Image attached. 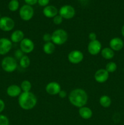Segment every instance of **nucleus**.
I'll return each instance as SVG.
<instances>
[{
	"mask_svg": "<svg viewBox=\"0 0 124 125\" xmlns=\"http://www.w3.org/2000/svg\"><path fill=\"white\" fill-rule=\"evenodd\" d=\"M68 98L72 105L80 108L85 106V105L87 104L88 96L87 93L83 89H75L71 92Z\"/></svg>",
	"mask_w": 124,
	"mask_h": 125,
	"instance_id": "f257e3e1",
	"label": "nucleus"
},
{
	"mask_svg": "<svg viewBox=\"0 0 124 125\" xmlns=\"http://www.w3.org/2000/svg\"><path fill=\"white\" fill-rule=\"evenodd\" d=\"M18 104L21 109L24 110H31L37 103L36 96L30 92H22L18 96Z\"/></svg>",
	"mask_w": 124,
	"mask_h": 125,
	"instance_id": "f03ea898",
	"label": "nucleus"
},
{
	"mask_svg": "<svg viewBox=\"0 0 124 125\" xmlns=\"http://www.w3.org/2000/svg\"><path fill=\"white\" fill-rule=\"evenodd\" d=\"M68 39V34L65 30L58 29L52 34V42L57 45H62L65 43Z\"/></svg>",
	"mask_w": 124,
	"mask_h": 125,
	"instance_id": "7ed1b4c3",
	"label": "nucleus"
},
{
	"mask_svg": "<svg viewBox=\"0 0 124 125\" xmlns=\"http://www.w3.org/2000/svg\"><path fill=\"white\" fill-rule=\"evenodd\" d=\"M1 67L6 72L12 73L17 68L18 63L15 59L10 56H7L2 59Z\"/></svg>",
	"mask_w": 124,
	"mask_h": 125,
	"instance_id": "20e7f679",
	"label": "nucleus"
},
{
	"mask_svg": "<svg viewBox=\"0 0 124 125\" xmlns=\"http://www.w3.org/2000/svg\"><path fill=\"white\" fill-rule=\"evenodd\" d=\"M19 17L23 20L29 21L34 17V10L32 6L25 4L22 6L19 11Z\"/></svg>",
	"mask_w": 124,
	"mask_h": 125,
	"instance_id": "39448f33",
	"label": "nucleus"
},
{
	"mask_svg": "<svg viewBox=\"0 0 124 125\" xmlns=\"http://www.w3.org/2000/svg\"><path fill=\"white\" fill-rule=\"evenodd\" d=\"M59 15L64 19L69 20L75 16V9L70 5H64L60 7L59 10Z\"/></svg>",
	"mask_w": 124,
	"mask_h": 125,
	"instance_id": "423d86ee",
	"label": "nucleus"
},
{
	"mask_svg": "<svg viewBox=\"0 0 124 125\" xmlns=\"http://www.w3.org/2000/svg\"><path fill=\"white\" fill-rule=\"evenodd\" d=\"M15 27V21L9 17H3L0 18V29L3 31L9 32Z\"/></svg>",
	"mask_w": 124,
	"mask_h": 125,
	"instance_id": "0eeeda50",
	"label": "nucleus"
},
{
	"mask_svg": "<svg viewBox=\"0 0 124 125\" xmlns=\"http://www.w3.org/2000/svg\"><path fill=\"white\" fill-rule=\"evenodd\" d=\"M84 55L81 51L79 50H73L71 51L68 56V61L72 64H78L82 62Z\"/></svg>",
	"mask_w": 124,
	"mask_h": 125,
	"instance_id": "6e6552de",
	"label": "nucleus"
},
{
	"mask_svg": "<svg viewBox=\"0 0 124 125\" xmlns=\"http://www.w3.org/2000/svg\"><path fill=\"white\" fill-rule=\"evenodd\" d=\"M20 50L23 52V53L29 54L32 52L35 48L34 43L31 39L28 38H24L20 42L19 45Z\"/></svg>",
	"mask_w": 124,
	"mask_h": 125,
	"instance_id": "1a4fd4ad",
	"label": "nucleus"
},
{
	"mask_svg": "<svg viewBox=\"0 0 124 125\" xmlns=\"http://www.w3.org/2000/svg\"><path fill=\"white\" fill-rule=\"evenodd\" d=\"M102 50V44L98 40L90 41L88 45V51L89 53L92 56H96L101 52Z\"/></svg>",
	"mask_w": 124,
	"mask_h": 125,
	"instance_id": "9d476101",
	"label": "nucleus"
},
{
	"mask_svg": "<svg viewBox=\"0 0 124 125\" xmlns=\"http://www.w3.org/2000/svg\"><path fill=\"white\" fill-rule=\"evenodd\" d=\"M12 47V42L7 38L0 39V55H5L8 53Z\"/></svg>",
	"mask_w": 124,
	"mask_h": 125,
	"instance_id": "9b49d317",
	"label": "nucleus"
},
{
	"mask_svg": "<svg viewBox=\"0 0 124 125\" xmlns=\"http://www.w3.org/2000/svg\"><path fill=\"white\" fill-rule=\"evenodd\" d=\"M46 92L51 95H56L61 91V86L57 82H50L46 85L45 88Z\"/></svg>",
	"mask_w": 124,
	"mask_h": 125,
	"instance_id": "f8f14e48",
	"label": "nucleus"
},
{
	"mask_svg": "<svg viewBox=\"0 0 124 125\" xmlns=\"http://www.w3.org/2000/svg\"><path fill=\"white\" fill-rule=\"evenodd\" d=\"M109 78V73L105 69H99L94 74V79L97 83H103L106 81Z\"/></svg>",
	"mask_w": 124,
	"mask_h": 125,
	"instance_id": "ddd939ff",
	"label": "nucleus"
},
{
	"mask_svg": "<svg viewBox=\"0 0 124 125\" xmlns=\"http://www.w3.org/2000/svg\"><path fill=\"white\" fill-rule=\"evenodd\" d=\"M124 45V41L119 37L113 38L109 42V48L113 51H120L123 48Z\"/></svg>",
	"mask_w": 124,
	"mask_h": 125,
	"instance_id": "4468645a",
	"label": "nucleus"
},
{
	"mask_svg": "<svg viewBox=\"0 0 124 125\" xmlns=\"http://www.w3.org/2000/svg\"><path fill=\"white\" fill-rule=\"evenodd\" d=\"M58 9L54 6H47L44 7L43 10L44 15L47 18H53L58 15Z\"/></svg>",
	"mask_w": 124,
	"mask_h": 125,
	"instance_id": "2eb2a0df",
	"label": "nucleus"
},
{
	"mask_svg": "<svg viewBox=\"0 0 124 125\" xmlns=\"http://www.w3.org/2000/svg\"><path fill=\"white\" fill-rule=\"evenodd\" d=\"M7 94L10 97L19 96L22 93L21 89L17 85H11L7 89Z\"/></svg>",
	"mask_w": 124,
	"mask_h": 125,
	"instance_id": "dca6fc26",
	"label": "nucleus"
},
{
	"mask_svg": "<svg viewBox=\"0 0 124 125\" xmlns=\"http://www.w3.org/2000/svg\"><path fill=\"white\" fill-rule=\"evenodd\" d=\"M79 115L82 118L85 120L90 119L92 117V111L89 107L83 106L80 108H79Z\"/></svg>",
	"mask_w": 124,
	"mask_h": 125,
	"instance_id": "f3484780",
	"label": "nucleus"
},
{
	"mask_svg": "<svg viewBox=\"0 0 124 125\" xmlns=\"http://www.w3.org/2000/svg\"><path fill=\"white\" fill-rule=\"evenodd\" d=\"M24 39V32L21 30H16L12 33L10 39L12 42L19 43L21 42Z\"/></svg>",
	"mask_w": 124,
	"mask_h": 125,
	"instance_id": "a211bd4d",
	"label": "nucleus"
},
{
	"mask_svg": "<svg viewBox=\"0 0 124 125\" xmlns=\"http://www.w3.org/2000/svg\"><path fill=\"white\" fill-rule=\"evenodd\" d=\"M101 55L105 59L110 60L114 56V52L111 48L108 47L104 48L101 50Z\"/></svg>",
	"mask_w": 124,
	"mask_h": 125,
	"instance_id": "6ab92c4d",
	"label": "nucleus"
},
{
	"mask_svg": "<svg viewBox=\"0 0 124 125\" xmlns=\"http://www.w3.org/2000/svg\"><path fill=\"white\" fill-rule=\"evenodd\" d=\"M43 51L46 54L50 55L53 53L55 46V44H53L52 42H50L45 43L44 45H43Z\"/></svg>",
	"mask_w": 124,
	"mask_h": 125,
	"instance_id": "aec40b11",
	"label": "nucleus"
},
{
	"mask_svg": "<svg viewBox=\"0 0 124 125\" xmlns=\"http://www.w3.org/2000/svg\"><path fill=\"white\" fill-rule=\"evenodd\" d=\"M99 103L105 108H108L111 104V100L108 95H102L99 99Z\"/></svg>",
	"mask_w": 124,
	"mask_h": 125,
	"instance_id": "412c9836",
	"label": "nucleus"
},
{
	"mask_svg": "<svg viewBox=\"0 0 124 125\" xmlns=\"http://www.w3.org/2000/svg\"><path fill=\"white\" fill-rule=\"evenodd\" d=\"M30 64V60L27 56L24 55L19 59V65L23 68H26L29 67Z\"/></svg>",
	"mask_w": 124,
	"mask_h": 125,
	"instance_id": "4be33fe9",
	"label": "nucleus"
},
{
	"mask_svg": "<svg viewBox=\"0 0 124 125\" xmlns=\"http://www.w3.org/2000/svg\"><path fill=\"white\" fill-rule=\"evenodd\" d=\"M22 92H30L32 89V84L29 81L24 80L21 84L20 86Z\"/></svg>",
	"mask_w": 124,
	"mask_h": 125,
	"instance_id": "5701e85b",
	"label": "nucleus"
},
{
	"mask_svg": "<svg viewBox=\"0 0 124 125\" xmlns=\"http://www.w3.org/2000/svg\"><path fill=\"white\" fill-rule=\"evenodd\" d=\"M19 2L18 0H11L9 3V9L12 12H15L19 8Z\"/></svg>",
	"mask_w": 124,
	"mask_h": 125,
	"instance_id": "b1692460",
	"label": "nucleus"
},
{
	"mask_svg": "<svg viewBox=\"0 0 124 125\" xmlns=\"http://www.w3.org/2000/svg\"><path fill=\"white\" fill-rule=\"evenodd\" d=\"M105 70L108 73H113L117 70V65L114 62H109L106 65Z\"/></svg>",
	"mask_w": 124,
	"mask_h": 125,
	"instance_id": "393cba45",
	"label": "nucleus"
},
{
	"mask_svg": "<svg viewBox=\"0 0 124 125\" xmlns=\"http://www.w3.org/2000/svg\"><path fill=\"white\" fill-rule=\"evenodd\" d=\"M0 125H9V118L4 115H0Z\"/></svg>",
	"mask_w": 124,
	"mask_h": 125,
	"instance_id": "a878e982",
	"label": "nucleus"
},
{
	"mask_svg": "<svg viewBox=\"0 0 124 125\" xmlns=\"http://www.w3.org/2000/svg\"><path fill=\"white\" fill-rule=\"evenodd\" d=\"M63 19L60 15H57L53 18V22L55 25H59L63 22Z\"/></svg>",
	"mask_w": 124,
	"mask_h": 125,
	"instance_id": "bb28decb",
	"label": "nucleus"
},
{
	"mask_svg": "<svg viewBox=\"0 0 124 125\" xmlns=\"http://www.w3.org/2000/svg\"><path fill=\"white\" fill-rule=\"evenodd\" d=\"M43 40L46 43L52 42V34L49 33H45L43 36Z\"/></svg>",
	"mask_w": 124,
	"mask_h": 125,
	"instance_id": "cd10ccee",
	"label": "nucleus"
},
{
	"mask_svg": "<svg viewBox=\"0 0 124 125\" xmlns=\"http://www.w3.org/2000/svg\"><path fill=\"white\" fill-rule=\"evenodd\" d=\"M50 0H38V3L40 6L42 7H46L48 6V4L49 3Z\"/></svg>",
	"mask_w": 124,
	"mask_h": 125,
	"instance_id": "c85d7f7f",
	"label": "nucleus"
},
{
	"mask_svg": "<svg viewBox=\"0 0 124 125\" xmlns=\"http://www.w3.org/2000/svg\"><path fill=\"white\" fill-rule=\"evenodd\" d=\"M16 58L19 59H20L24 55H23V52L21 50H18L15 51V54Z\"/></svg>",
	"mask_w": 124,
	"mask_h": 125,
	"instance_id": "c756f323",
	"label": "nucleus"
},
{
	"mask_svg": "<svg viewBox=\"0 0 124 125\" xmlns=\"http://www.w3.org/2000/svg\"><path fill=\"white\" fill-rule=\"evenodd\" d=\"M89 39L90 40V41H93V40H97V35L96 34V33L94 32H91L88 35Z\"/></svg>",
	"mask_w": 124,
	"mask_h": 125,
	"instance_id": "7c9ffc66",
	"label": "nucleus"
},
{
	"mask_svg": "<svg viewBox=\"0 0 124 125\" xmlns=\"http://www.w3.org/2000/svg\"><path fill=\"white\" fill-rule=\"evenodd\" d=\"M24 1L26 3V4L30 6H34L38 2V0H24Z\"/></svg>",
	"mask_w": 124,
	"mask_h": 125,
	"instance_id": "2f4dec72",
	"label": "nucleus"
},
{
	"mask_svg": "<svg viewBox=\"0 0 124 125\" xmlns=\"http://www.w3.org/2000/svg\"><path fill=\"white\" fill-rule=\"evenodd\" d=\"M58 96L61 98H64L66 97L67 93L65 90H61V91L60 92L59 94H58Z\"/></svg>",
	"mask_w": 124,
	"mask_h": 125,
	"instance_id": "473e14b6",
	"label": "nucleus"
},
{
	"mask_svg": "<svg viewBox=\"0 0 124 125\" xmlns=\"http://www.w3.org/2000/svg\"><path fill=\"white\" fill-rule=\"evenodd\" d=\"M4 108H5L4 102L3 100L0 99V113H1V112L4 111Z\"/></svg>",
	"mask_w": 124,
	"mask_h": 125,
	"instance_id": "72a5a7b5",
	"label": "nucleus"
},
{
	"mask_svg": "<svg viewBox=\"0 0 124 125\" xmlns=\"http://www.w3.org/2000/svg\"><path fill=\"white\" fill-rule=\"evenodd\" d=\"M121 33H122V35H123V37H124V25L123 26L122 28L121 29Z\"/></svg>",
	"mask_w": 124,
	"mask_h": 125,
	"instance_id": "f704fd0d",
	"label": "nucleus"
},
{
	"mask_svg": "<svg viewBox=\"0 0 124 125\" xmlns=\"http://www.w3.org/2000/svg\"><path fill=\"white\" fill-rule=\"evenodd\" d=\"M0 18H1V14H0Z\"/></svg>",
	"mask_w": 124,
	"mask_h": 125,
	"instance_id": "c9c22d12",
	"label": "nucleus"
}]
</instances>
